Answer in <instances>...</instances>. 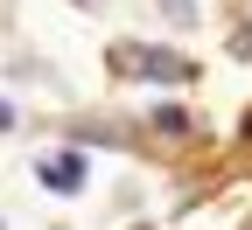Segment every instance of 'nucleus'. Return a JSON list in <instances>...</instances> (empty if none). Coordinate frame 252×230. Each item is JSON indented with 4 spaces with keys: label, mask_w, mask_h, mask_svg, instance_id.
Masks as SVG:
<instances>
[{
    "label": "nucleus",
    "mask_w": 252,
    "mask_h": 230,
    "mask_svg": "<svg viewBox=\"0 0 252 230\" xmlns=\"http://www.w3.org/2000/svg\"><path fill=\"white\" fill-rule=\"evenodd\" d=\"M112 70L147 77V84H189V77H196V56L161 49V42H119V49H112Z\"/></svg>",
    "instance_id": "nucleus-1"
},
{
    "label": "nucleus",
    "mask_w": 252,
    "mask_h": 230,
    "mask_svg": "<svg viewBox=\"0 0 252 230\" xmlns=\"http://www.w3.org/2000/svg\"><path fill=\"white\" fill-rule=\"evenodd\" d=\"M35 181H42L49 195H84V181H91V153H84V147H49V153L35 160Z\"/></svg>",
    "instance_id": "nucleus-2"
},
{
    "label": "nucleus",
    "mask_w": 252,
    "mask_h": 230,
    "mask_svg": "<svg viewBox=\"0 0 252 230\" xmlns=\"http://www.w3.org/2000/svg\"><path fill=\"white\" fill-rule=\"evenodd\" d=\"M147 126H154L161 140H189V133H196V112H189V105H175V98H161V105L147 112Z\"/></svg>",
    "instance_id": "nucleus-3"
},
{
    "label": "nucleus",
    "mask_w": 252,
    "mask_h": 230,
    "mask_svg": "<svg viewBox=\"0 0 252 230\" xmlns=\"http://www.w3.org/2000/svg\"><path fill=\"white\" fill-rule=\"evenodd\" d=\"M161 14H168L175 28H189V21H196V0H161Z\"/></svg>",
    "instance_id": "nucleus-4"
},
{
    "label": "nucleus",
    "mask_w": 252,
    "mask_h": 230,
    "mask_svg": "<svg viewBox=\"0 0 252 230\" xmlns=\"http://www.w3.org/2000/svg\"><path fill=\"white\" fill-rule=\"evenodd\" d=\"M0 133H14V98H0Z\"/></svg>",
    "instance_id": "nucleus-5"
},
{
    "label": "nucleus",
    "mask_w": 252,
    "mask_h": 230,
    "mask_svg": "<svg viewBox=\"0 0 252 230\" xmlns=\"http://www.w3.org/2000/svg\"><path fill=\"white\" fill-rule=\"evenodd\" d=\"M77 7H91V0H77Z\"/></svg>",
    "instance_id": "nucleus-6"
}]
</instances>
